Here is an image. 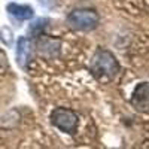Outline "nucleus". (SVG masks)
<instances>
[{
	"mask_svg": "<svg viewBox=\"0 0 149 149\" xmlns=\"http://www.w3.org/2000/svg\"><path fill=\"white\" fill-rule=\"evenodd\" d=\"M91 72L100 79H110L119 72V64L112 52L98 49L91 60Z\"/></svg>",
	"mask_w": 149,
	"mask_h": 149,
	"instance_id": "f257e3e1",
	"label": "nucleus"
},
{
	"mask_svg": "<svg viewBox=\"0 0 149 149\" xmlns=\"http://www.w3.org/2000/svg\"><path fill=\"white\" fill-rule=\"evenodd\" d=\"M100 17L94 9H74L67 17V24L74 30L88 31L98 26Z\"/></svg>",
	"mask_w": 149,
	"mask_h": 149,
	"instance_id": "f03ea898",
	"label": "nucleus"
},
{
	"mask_svg": "<svg viewBox=\"0 0 149 149\" xmlns=\"http://www.w3.org/2000/svg\"><path fill=\"white\" fill-rule=\"evenodd\" d=\"M51 122L63 133L74 134L78 127V115L66 107H57L51 113Z\"/></svg>",
	"mask_w": 149,
	"mask_h": 149,
	"instance_id": "7ed1b4c3",
	"label": "nucleus"
},
{
	"mask_svg": "<svg viewBox=\"0 0 149 149\" xmlns=\"http://www.w3.org/2000/svg\"><path fill=\"white\" fill-rule=\"evenodd\" d=\"M131 104L139 112H149V84L142 82L131 95Z\"/></svg>",
	"mask_w": 149,
	"mask_h": 149,
	"instance_id": "20e7f679",
	"label": "nucleus"
},
{
	"mask_svg": "<svg viewBox=\"0 0 149 149\" xmlns=\"http://www.w3.org/2000/svg\"><path fill=\"white\" fill-rule=\"evenodd\" d=\"M31 42L29 37H19L18 42H17V63L21 69H26L29 60L31 57Z\"/></svg>",
	"mask_w": 149,
	"mask_h": 149,
	"instance_id": "39448f33",
	"label": "nucleus"
},
{
	"mask_svg": "<svg viewBox=\"0 0 149 149\" xmlns=\"http://www.w3.org/2000/svg\"><path fill=\"white\" fill-rule=\"evenodd\" d=\"M6 10L9 12V15H12L14 18H17L18 21H26L33 18L34 10L31 6L29 5H18V3H9L6 6Z\"/></svg>",
	"mask_w": 149,
	"mask_h": 149,
	"instance_id": "423d86ee",
	"label": "nucleus"
},
{
	"mask_svg": "<svg viewBox=\"0 0 149 149\" xmlns=\"http://www.w3.org/2000/svg\"><path fill=\"white\" fill-rule=\"evenodd\" d=\"M39 51L48 58H54L60 52V42L51 37H42L39 40Z\"/></svg>",
	"mask_w": 149,
	"mask_h": 149,
	"instance_id": "0eeeda50",
	"label": "nucleus"
},
{
	"mask_svg": "<svg viewBox=\"0 0 149 149\" xmlns=\"http://www.w3.org/2000/svg\"><path fill=\"white\" fill-rule=\"evenodd\" d=\"M0 40L3 42V45H6L9 48L14 45V33H12V30L9 27H2L0 29Z\"/></svg>",
	"mask_w": 149,
	"mask_h": 149,
	"instance_id": "6e6552de",
	"label": "nucleus"
},
{
	"mask_svg": "<svg viewBox=\"0 0 149 149\" xmlns=\"http://www.w3.org/2000/svg\"><path fill=\"white\" fill-rule=\"evenodd\" d=\"M46 22H48V19H43V18L36 19L33 24H30V29H29V31H30L31 34H37V36H39V34L42 33V30L45 29Z\"/></svg>",
	"mask_w": 149,
	"mask_h": 149,
	"instance_id": "1a4fd4ad",
	"label": "nucleus"
},
{
	"mask_svg": "<svg viewBox=\"0 0 149 149\" xmlns=\"http://www.w3.org/2000/svg\"><path fill=\"white\" fill-rule=\"evenodd\" d=\"M6 70H8V58L3 51H0V76L5 74Z\"/></svg>",
	"mask_w": 149,
	"mask_h": 149,
	"instance_id": "9d476101",
	"label": "nucleus"
}]
</instances>
